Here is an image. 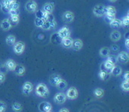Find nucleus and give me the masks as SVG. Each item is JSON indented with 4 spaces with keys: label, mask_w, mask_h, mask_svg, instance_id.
<instances>
[{
    "label": "nucleus",
    "mask_w": 129,
    "mask_h": 112,
    "mask_svg": "<svg viewBox=\"0 0 129 112\" xmlns=\"http://www.w3.org/2000/svg\"><path fill=\"white\" fill-rule=\"evenodd\" d=\"M107 61H109L111 63H112L113 64H114L115 65V63L118 61L117 60V58L115 56V55H109V56H108V60Z\"/></svg>",
    "instance_id": "obj_35"
},
{
    "label": "nucleus",
    "mask_w": 129,
    "mask_h": 112,
    "mask_svg": "<svg viewBox=\"0 0 129 112\" xmlns=\"http://www.w3.org/2000/svg\"><path fill=\"white\" fill-rule=\"evenodd\" d=\"M8 13H10V16H19V9H17V10H10Z\"/></svg>",
    "instance_id": "obj_41"
},
{
    "label": "nucleus",
    "mask_w": 129,
    "mask_h": 112,
    "mask_svg": "<svg viewBox=\"0 0 129 112\" xmlns=\"http://www.w3.org/2000/svg\"><path fill=\"white\" fill-rule=\"evenodd\" d=\"M83 47V42L80 39H75V40H73L72 41V48L74 50H80Z\"/></svg>",
    "instance_id": "obj_11"
},
{
    "label": "nucleus",
    "mask_w": 129,
    "mask_h": 112,
    "mask_svg": "<svg viewBox=\"0 0 129 112\" xmlns=\"http://www.w3.org/2000/svg\"><path fill=\"white\" fill-rule=\"evenodd\" d=\"M25 8H26V10L29 13H35L37 10L38 5L36 2L34 1H28L25 5Z\"/></svg>",
    "instance_id": "obj_3"
},
{
    "label": "nucleus",
    "mask_w": 129,
    "mask_h": 112,
    "mask_svg": "<svg viewBox=\"0 0 129 112\" xmlns=\"http://www.w3.org/2000/svg\"><path fill=\"white\" fill-rule=\"evenodd\" d=\"M6 42H7V44H8V45H10V46L15 44V42H16V38H15V36L13 35H8V36L7 37V39H6Z\"/></svg>",
    "instance_id": "obj_28"
},
{
    "label": "nucleus",
    "mask_w": 129,
    "mask_h": 112,
    "mask_svg": "<svg viewBox=\"0 0 129 112\" xmlns=\"http://www.w3.org/2000/svg\"><path fill=\"white\" fill-rule=\"evenodd\" d=\"M93 13L95 16H97L98 17L105 16L107 13L106 7L103 5H98L94 7V10H93Z\"/></svg>",
    "instance_id": "obj_2"
},
{
    "label": "nucleus",
    "mask_w": 129,
    "mask_h": 112,
    "mask_svg": "<svg viewBox=\"0 0 129 112\" xmlns=\"http://www.w3.org/2000/svg\"><path fill=\"white\" fill-rule=\"evenodd\" d=\"M111 73L114 75V76H119L122 74V69L120 66H114V68L112 69V70L111 71Z\"/></svg>",
    "instance_id": "obj_24"
},
{
    "label": "nucleus",
    "mask_w": 129,
    "mask_h": 112,
    "mask_svg": "<svg viewBox=\"0 0 129 112\" xmlns=\"http://www.w3.org/2000/svg\"><path fill=\"white\" fill-rule=\"evenodd\" d=\"M24 44L22 43V42H17L16 44H15L14 45V47H13V50H14V52L18 54V55H20L21 54L24 50Z\"/></svg>",
    "instance_id": "obj_7"
},
{
    "label": "nucleus",
    "mask_w": 129,
    "mask_h": 112,
    "mask_svg": "<svg viewBox=\"0 0 129 112\" xmlns=\"http://www.w3.org/2000/svg\"><path fill=\"white\" fill-rule=\"evenodd\" d=\"M59 112H70V111H69V110H68V109H67V108H62V109H60V110Z\"/></svg>",
    "instance_id": "obj_46"
},
{
    "label": "nucleus",
    "mask_w": 129,
    "mask_h": 112,
    "mask_svg": "<svg viewBox=\"0 0 129 112\" xmlns=\"http://www.w3.org/2000/svg\"><path fill=\"white\" fill-rule=\"evenodd\" d=\"M21 108H22V107H21V104L18 103V102L13 103V109L15 111H20L21 110Z\"/></svg>",
    "instance_id": "obj_37"
},
{
    "label": "nucleus",
    "mask_w": 129,
    "mask_h": 112,
    "mask_svg": "<svg viewBox=\"0 0 129 112\" xmlns=\"http://www.w3.org/2000/svg\"><path fill=\"white\" fill-rule=\"evenodd\" d=\"M59 37L63 39H65V38H67V37H70V29L67 27H64L63 28H61L58 32Z\"/></svg>",
    "instance_id": "obj_6"
},
{
    "label": "nucleus",
    "mask_w": 129,
    "mask_h": 112,
    "mask_svg": "<svg viewBox=\"0 0 129 112\" xmlns=\"http://www.w3.org/2000/svg\"><path fill=\"white\" fill-rule=\"evenodd\" d=\"M13 71L18 75H23L25 72V68L22 65H16Z\"/></svg>",
    "instance_id": "obj_20"
},
{
    "label": "nucleus",
    "mask_w": 129,
    "mask_h": 112,
    "mask_svg": "<svg viewBox=\"0 0 129 112\" xmlns=\"http://www.w3.org/2000/svg\"><path fill=\"white\" fill-rule=\"evenodd\" d=\"M47 112H52L51 111H47Z\"/></svg>",
    "instance_id": "obj_48"
},
{
    "label": "nucleus",
    "mask_w": 129,
    "mask_h": 112,
    "mask_svg": "<svg viewBox=\"0 0 129 112\" xmlns=\"http://www.w3.org/2000/svg\"><path fill=\"white\" fill-rule=\"evenodd\" d=\"M8 20L10 21L11 27L16 26L18 24V22L19 21V16H10V19Z\"/></svg>",
    "instance_id": "obj_25"
},
{
    "label": "nucleus",
    "mask_w": 129,
    "mask_h": 112,
    "mask_svg": "<svg viewBox=\"0 0 129 112\" xmlns=\"http://www.w3.org/2000/svg\"><path fill=\"white\" fill-rule=\"evenodd\" d=\"M100 55L103 57H108L110 55V50L109 48L103 47L100 50Z\"/></svg>",
    "instance_id": "obj_27"
},
{
    "label": "nucleus",
    "mask_w": 129,
    "mask_h": 112,
    "mask_svg": "<svg viewBox=\"0 0 129 112\" xmlns=\"http://www.w3.org/2000/svg\"><path fill=\"white\" fill-rule=\"evenodd\" d=\"M109 1H111V2H116L117 0H109Z\"/></svg>",
    "instance_id": "obj_47"
},
{
    "label": "nucleus",
    "mask_w": 129,
    "mask_h": 112,
    "mask_svg": "<svg viewBox=\"0 0 129 112\" xmlns=\"http://www.w3.org/2000/svg\"><path fill=\"white\" fill-rule=\"evenodd\" d=\"M121 88L122 89V90L128 92L129 90V82L127 81H124L121 84Z\"/></svg>",
    "instance_id": "obj_34"
},
{
    "label": "nucleus",
    "mask_w": 129,
    "mask_h": 112,
    "mask_svg": "<svg viewBox=\"0 0 129 112\" xmlns=\"http://www.w3.org/2000/svg\"><path fill=\"white\" fill-rule=\"evenodd\" d=\"M110 26L111 28L113 29H118L121 26H122V23H121V20L119 19H114L113 21H111L109 23Z\"/></svg>",
    "instance_id": "obj_18"
},
{
    "label": "nucleus",
    "mask_w": 129,
    "mask_h": 112,
    "mask_svg": "<svg viewBox=\"0 0 129 112\" xmlns=\"http://www.w3.org/2000/svg\"><path fill=\"white\" fill-rule=\"evenodd\" d=\"M33 85L32 83L30 82H26L24 85H23V87H22V91L23 93L26 95H28L30 92L33 91Z\"/></svg>",
    "instance_id": "obj_10"
},
{
    "label": "nucleus",
    "mask_w": 129,
    "mask_h": 112,
    "mask_svg": "<svg viewBox=\"0 0 129 112\" xmlns=\"http://www.w3.org/2000/svg\"><path fill=\"white\" fill-rule=\"evenodd\" d=\"M94 94L95 95L96 97L100 98V97H102L103 96L104 92H103V90L102 89H95V91L94 92Z\"/></svg>",
    "instance_id": "obj_31"
},
{
    "label": "nucleus",
    "mask_w": 129,
    "mask_h": 112,
    "mask_svg": "<svg viewBox=\"0 0 129 112\" xmlns=\"http://www.w3.org/2000/svg\"><path fill=\"white\" fill-rule=\"evenodd\" d=\"M39 108L41 112L49 111H51V109H52V105L50 102H43L40 103Z\"/></svg>",
    "instance_id": "obj_9"
},
{
    "label": "nucleus",
    "mask_w": 129,
    "mask_h": 112,
    "mask_svg": "<svg viewBox=\"0 0 129 112\" xmlns=\"http://www.w3.org/2000/svg\"><path fill=\"white\" fill-rule=\"evenodd\" d=\"M115 65L113 64L112 63H111L109 61H105L103 64H102V69L101 70H104V71H107L109 73H111V71L112 70V69L114 68Z\"/></svg>",
    "instance_id": "obj_8"
},
{
    "label": "nucleus",
    "mask_w": 129,
    "mask_h": 112,
    "mask_svg": "<svg viewBox=\"0 0 129 112\" xmlns=\"http://www.w3.org/2000/svg\"><path fill=\"white\" fill-rule=\"evenodd\" d=\"M53 10H54L53 3H47L43 7V10L46 13H52Z\"/></svg>",
    "instance_id": "obj_22"
},
{
    "label": "nucleus",
    "mask_w": 129,
    "mask_h": 112,
    "mask_svg": "<svg viewBox=\"0 0 129 112\" xmlns=\"http://www.w3.org/2000/svg\"><path fill=\"white\" fill-rule=\"evenodd\" d=\"M63 19L66 22H72L74 19V14L70 11H67L63 13Z\"/></svg>",
    "instance_id": "obj_14"
},
{
    "label": "nucleus",
    "mask_w": 129,
    "mask_h": 112,
    "mask_svg": "<svg viewBox=\"0 0 129 112\" xmlns=\"http://www.w3.org/2000/svg\"><path fill=\"white\" fill-rule=\"evenodd\" d=\"M111 50L114 52L117 51L119 50V47L117 45H113V46H111Z\"/></svg>",
    "instance_id": "obj_44"
},
{
    "label": "nucleus",
    "mask_w": 129,
    "mask_h": 112,
    "mask_svg": "<svg viewBox=\"0 0 129 112\" xmlns=\"http://www.w3.org/2000/svg\"><path fill=\"white\" fill-rule=\"evenodd\" d=\"M1 27L3 30H10L11 27V24H10V21L8 19H4L1 22Z\"/></svg>",
    "instance_id": "obj_17"
},
{
    "label": "nucleus",
    "mask_w": 129,
    "mask_h": 112,
    "mask_svg": "<svg viewBox=\"0 0 129 112\" xmlns=\"http://www.w3.org/2000/svg\"><path fill=\"white\" fill-rule=\"evenodd\" d=\"M72 41H73V40L70 37H67V38L62 39L61 44H62L63 47L65 48H71L72 44Z\"/></svg>",
    "instance_id": "obj_16"
},
{
    "label": "nucleus",
    "mask_w": 129,
    "mask_h": 112,
    "mask_svg": "<svg viewBox=\"0 0 129 112\" xmlns=\"http://www.w3.org/2000/svg\"><path fill=\"white\" fill-rule=\"evenodd\" d=\"M5 75L3 73H0V83H2L5 81Z\"/></svg>",
    "instance_id": "obj_42"
},
{
    "label": "nucleus",
    "mask_w": 129,
    "mask_h": 112,
    "mask_svg": "<svg viewBox=\"0 0 129 112\" xmlns=\"http://www.w3.org/2000/svg\"><path fill=\"white\" fill-rule=\"evenodd\" d=\"M129 16L128 14L123 18L122 21H121V23H122V26H124V27H128V23H129Z\"/></svg>",
    "instance_id": "obj_36"
},
{
    "label": "nucleus",
    "mask_w": 129,
    "mask_h": 112,
    "mask_svg": "<svg viewBox=\"0 0 129 112\" xmlns=\"http://www.w3.org/2000/svg\"><path fill=\"white\" fill-rule=\"evenodd\" d=\"M56 25V22L54 21V22H50L48 21H45L44 24L42 25L41 28L43 30H52L53 29Z\"/></svg>",
    "instance_id": "obj_13"
},
{
    "label": "nucleus",
    "mask_w": 129,
    "mask_h": 112,
    "mask_svg": "<svg viewBox=\"0 0 129 112\" xmlns=\"http://www.w3.org/2000/svg\"><path fill=\"white\" fill-rule=\"evenodd\" d=\"M67 82L65 81H63V80H60L58 83V84L56 85V86L60 89H64L66 87H67Z\"/></svg>",
    "instance_id": "obj_30"
},
{
    "label": "nucleus",
    "mask_w": 129,
    "mask_h": 112,
    "mask_svg": "<svg viewBox=\"0 0 129 112\" xmlns=\"http://www.w3.org/2000/svg\"><path fill=\"white\" fill-rule=\"evenodd\" d=\"M14 0H2L1 2V5L2 6H6V7H8L10 6V5L13 2Z\"/></svg>",
    "instance_id": "obj_39"
},
{
    "label": "nucleus",
    "mask_w": 129,
    "mask_h": 112,
    "mask_svg": "<svg viewBox=\"0 0 129 112\" xmlns=\"http://www.w3.org/2000/svg\"><path fill=\"white\" fill-rule=\"evenodd\" d=\"M45 20L44 19H39V18H36L35 19V24L36 26L39 27H41L42 25L44 24Z\"/></svg>",
    "instance_id": "obj_33"
},
{
    "label": "nucleus",
    "mask_w": 129,
    "mask_h": 112,
    "mask_svg": "<svg viewBox=\"0 0 129 112\" xmlns=\"http://www.w3.org/2000/svg\"><path fill=\"white\" fill-rule=\"evenodd\" d=\"M128 44H129V39H128V38H127V39H126V40H125V45H126L127 48H128Z\"/></svg>",
    "instance_id": "obj_45"
},
{
    "label": "nucleus",
    "mask_w": 129,
    "mask_h": 112,
    "mask_svg": "<svg viewBox=\"0 0 129 112\" xmlns=\"http://www.w3.org/2000/svg\"><path fill=\"white\" fill-rule=\"evenodd\" d=\"M36 94L42 97H47L49 95V90L48 88L47 87L46 85H44V83H39L36 89Z\"/></svg>",
    "instance_id": "obj_1"
},
{
    "label": "nucleus",
    "mask_w": 129,
    "mask_h": 112,
    "mask_svg": "<svg viewBox=\"0 0 129 112\" xmlns=\"http://www.w3.org/2000/svg\"><path fill=\"white\" fill-rule=\"evenodd\" d=\"M61 80V78L60 76L58 74H52L51 75V77L50 78V83L51 85L52 86H56L58 84V83Z\"/></svg>",
    "instance_id": "obj_15"
},
{
    "label": "nucleus",
    "mask_w": 129,
    "mask_h": 112,
    "mask_svg": "<svg viewBox=\"0 0 129 112\" xmlns=\"http://www.w3.org/2000/svg\"><path fill=\"white\" fill-rule=\"evenodd\" d=\"M128 53L126 52H121L118 55L117 60L121 63H127L128 61Z\"/></svg>",
    "instance_id": "obj_12"
},
{
    "label": "nucleus",
    "mask_w": 129,
    "mask_h": 112,
    "mask_svg": "<svg viewBox=\"0 0 129 112\" xmlns=\"http://www.w3.org/2000/svg\"><path fill=\"white\" fill-rule=\"evenodd\" d=\"M36 12V18H39V19H44L46 16H47V13L46 12H44L43 10H39Z\"/></svg>",
    "instance_id": "obj_26"
},
{
    "label": "nucleus",
    "mask_w": 129,
    "mask_h": 112,
    "mask_svg": "<svg viewBox=\"0 0 129 112\" xmlns=\"http://www.w3.org/2000/svg\"><path fill=\"white\" fill-rule=\"evenodd\" d=\"M110 37H111V41H119V39H120V38H121V34H120V32H119V31H113V32L111 33Z\"/></svg>",
    "instance_id": "obj_19"
},
{
    "label": "nucleus",
    "mask_w": 129,
    "mask_h": 112,
    "mask_svg": "<svg viewBox=\"0 0 129 112\" xmlns=\"http://www.w3.org/2000/svg\"><path fill=\"white\" fill-rule=\"evenodd\" d=\"M105 21L106 22H109L110 23L111 21H113L115 19V16L114 15H110V14H106L105 15Z\"/></svg>",
    "instance_id": "obj_38"
},
{
    "label": "nucleus",
    "mask_w": 129,
    "mask_h": 112,
    "mask_svg": "<svg viewBox=\"0 0 129 112\" xmlns=\"http://www.w3.org/2000/svg\"><path fill=\"white\" fill-rule=\"evenodd\" d=\"M19 3L17 2V1H16V0H14L11 4L10 5V6H9V9L10 10H17V9H19Z\"/></svg>",
    "instance_id": "obj_29"
},
{
    "label": "nucleus",
    "mask_w": 129,
    "mask_h": 112,
    "mask_svg": "<svg viewBox=\"0 0 129 112\" xmlns=\"http://www.w3.org/2000/svg\"><path fill=\"white\" fill-rule=\"evenodd\" d=\"M6 104L5 102L0 101V112H5L6 111Z\"/></svg>",
    "instance_id": "obj_40"
},
{
    "label": "nucleus",
    "mask_w": 129,
    "mask_h": 112,
    "mask_svg": "<svg viewBox=\"0 0 129 112\" xmlns=\"http://www.w3.org/2000/svg\"><path fill=\"white\" fill-rule=\"evenodd\" d=\"M106 10L107 13L106 14H110V15H116V9L113 6H108L106 7Z\"/></svg>",
    "instance_id": "obj_32"
},
{
    "label": "nucleus",
    "mask_w": 129,
    "mask_h": 112,
    "mask_svg": "<svg viewBox=\"0 0 129 112\" xmlns=\"http://www.w3.org/2000/svg\"><path fill=\"white\" fill-rule=\"evenodd\" d=\"M124 80L125 81H129V73L127 71L126 73L124 74Z\"/></svg>",
    "instance_id": "obj_43"
},
{
    "label": "nucleus",
    "mask_w": 129,
    "mask_h": 112,
    "mask_svg": "<svg viewBox=\"0 0 129 112\" xmlns=\"http://www.w3.org/2000/svg\"><path fill=\"white\" fill-rule=\"evenodd\" d=\"M100 78L103 81H107L109 80L110 78V73L107 71H104V70H100L99 73Z\"/></svg>",
    "instance_id": "obj_23"
},
{
    "label": "nucleus",
    "mask_w": 129,
    "mask_h": 112,
    "mask_svg": "<svg viewBox=\"0 0 129 112\" xmlns=\"http://www.w3.org/2000/svg\"><path fill=\"white\" fill-rule=\"evenodd\" d=\"M16 63H15V61H13V60H11V59L8 60V61L6 62V63H5L6 68L8 70H10V71H13L14 69H15V67H16Z\"/></svg>",
    "instance_id": "obj_21"
},
{
    "label": "nucleus",
    "mask_w": 129,
    "mask_h": 112,
    "mask_svg": "<svg viewBox=\"0 0 129 112\" xmlns=\"http://www.w3.org/2000/svg\"><path fill=\"white\" fill-rule=\"evenodd\" d=\"M54 100L58 104H63L67 100V96L63 93H58L54 97Z\"/></svg>",
    "instance_id": "obj_5"
},
{
    "label": "nucleus",
    "mask_w": 129,
    "mask_h": 112,
    "mask_svg": "<svg viewBox=\"0 0 129 112\" xmlns=\"http://www.w3.org/2000/svg\"><path fill=\"white\" fill-rule=\"evenodd\" d=\"M78 91L74 87H71L68 89V91L67 92V97H68L69 99L71 100H75L78 97Z\"/></svg>",
    "instance_id": "obj_4"
}]
</instances>
